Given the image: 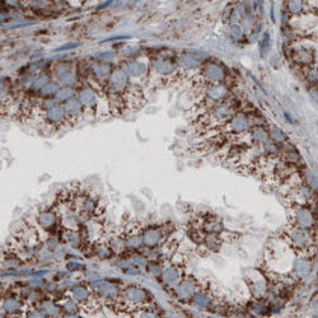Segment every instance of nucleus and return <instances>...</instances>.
I'll return each instance as SVG.
<instances>
[{"instance_id": "1", "label": "nucleus", "mask_w": 318, "mask_h": 318, "mask_svg": "<svg viewBox=\"0 0 318 318\" xmlns=\"http://www.w3.org/2000/svg\"><path fill=\"white\" fill-rule=\"evenodd\" d=\"M236 114V106L228 98L223 102L214 105L204 115H201L198 125L201 126L202 130H213L214 131V130L223 127Z\"/></svg>"}, {"instance_id": "2", "label": "nucleus", "mask_w": 318, "mask_h": 318, "mask_svg": "<svg viewBox=\"0 0 318 318\" xmlns=\"http://www.w3.org/2000/svg\"><path fill=\"white\" fill-rule=\"evenodd\" d=\"M285 243L290 247L294 254L301 257H308L312 254L315 248V237L312 231H307L303 228L289 224L284 233Z\"/></svg>"}, {"instance_id": "3", "label": "nucleus", "mask_w": 318, "mask_h": 318, "mask_svg": "<svg viewBox=\"0 0 318 318\" xmlns=\"http://www.w3.org/2000/svg\"><path fill=\"white\" fill-rule=\"evenodd\" d=\"M227 79V70L222 64L216 62L205 63L196 75V88H204L206 85L224 83Z\"/></svg>"}, {"instance_id": "4", "label": "nucleus", "mask_w": 318, "mask_h": 318, "mask_svg": "<svg viewBox=\"0 0 318 318\" xmlns=\"http://www.w3.org/2000/svg\"><path fill=\"white\" fill-rule=\"evenodd\" d=\"M289 219L290 224L295 225V227L303 228V229H307V231H313L316 227L315 214L308 207V205H298L290 202Z\"/></svg>"}, {"instance_id": "5", "label": "nucleus", "mask_w": 318, "mask_h": 318, "mask_svg": "<svg viewBox=\"0 0 318 318\" xmlns=\"http://www.w3.org/2000/svg\"><path fill=\"white\" fill-rule=\"evenodd\" d=\"M148 293L139 286H127L120 294L125 310H134V313L144 310V306L148 304Z\"/></svg>"}, {"instance_id": "6", "label": "nucleus", "mask_w": 318, "mask_h": 318, "mask_svg": "<svg viewBox=\"0 0 318 318\" xmlns=\"http://www.w3.org/2000/svg\"><path fill=\"white\" fill-rule=\"evenodd\" d=\"M290 58L294 64L306 69V67H311L315 65L316 51L313 47L308 46V45H294L290 49Z\"/></svg>"}, {"instance_id": "7", "label": "nucleus", "mask_w": 318, "mask_h": 318, "mask_svg": "<svg viewBox=\"0 0 318 318\" xmlns=\"http://www.w3.org/2000/svg\"><path fill=\"white\" fill-rule=\"evenodd\" d=\"M178 71L180 70H178L177 62L171 58L157 59L152 65V74L155 76H159L161 82H164V80L168 82Z\"/></svg>"}, {"instance_id": "8", "label": "nucleus", "mask_w": 318, "mask_h": 318, "mask_svg": "<svg viewBox=\"0 0 318 318\" xmlns=\"http://www.w3.org/2000/svg\"><path fill=\"white\" fill-rule=\"evenodd\" d=\"M42 115H44V123L50 127L58 128L64 126L66 123H70L63 103H58L54 107L49 108L47 111L42 112Z\"/></svg>"}, {"instance_id": "9", "label": "nucleus", "mask_w": 318, "mask_h": 318, "mask_svg": "<svg viewBox=\"0 0 318 318\" xmlns=\"http://www.w3.org/2000/svg\"><path fill=\"white\" fill-rule=\"evenodd\" d=\"M178 70L184 73H197L204 65L202 60L196 54L184 51L176 58Z\"/></svg>"}, {"instance_id": "10", "label": "nucleus", "mask_w": 318, "mask_h": 318, "mask_svg": "<svg viewBox=\"0 0 318 318\" xmlns=\"http://www.w3.org/2000/svg\"><path fill=\"white\" fill-rule=\"evenodd\" d=\"M200 290V285L193 277H185L175 288L176 297L181 301H191L193 295Z\"/></svg>"}, {"instance_id": "11", "label": "nucleus", "mask_w": 318, "mask_h": 318, "mask_svg": "<svg viewBox=\"0 0 318 318\" xmlns=\"http://www.w3.org/2000/svg\"><path fill=\"white\" fill-rule=\"evenodd\" d=\"M91 74L92 80H94L97 84H101L103 85V87H106L108 78H110L112 74V67L107 62L99 60V62H96L92 64Z\"/></svg>"}, {"instance_id": "12", "label": "nucleus", "mask_w": 318, "mask_h": 318, "mask_svg": "<svg viewBox=\"0 0 318 318\" xmlns=\"http://www.w3.org/2000/svg\"><path fill=\"white\" fill-rule=\"evenodd\" d=\"M184 279V266L177 265V263H172V265L168 266L167 269H164L163 274H162L163 284L170 286V288H176Z\"/></svg>"}, {"instance_id": "13", "label": "nucleus", "mask_w": 318, "mask_h": 318, "mask_svg": "<svg viewBox=\"0 0 318 318\" xmlns=\"http://www.w3.org/2000/svg\"><path fill=\"white\" fill-rule=\"evenodd\" d=\"M78 99L84 106L85 111H96L97 106H98V94L93 87H83L78 92Z\"/></svg>"}, {"instance_id": "14", "label": "nucleus", "mask_w": 318, "mask_h": 318, "mask_svg": "<svg viewBox=\"0 0 318 318\" xmlns=\"http://www.w3.org/2000/svg\"><path fill=\"white\" fill-rule=\"evenodd\" d=\"M312 5L308 0H285V10L290 17H303L312 10Z\"/></svg>"}, {"instance_id": "15", "label": "nucleus", "mask_w": 318, "mask_h": 318, "mask_svg": "<svg viewBox=\"0 0 318 318\" xmlns=\"http://www.w3.org/2000/svg\"><path fill=\"white\" fill-rule=\"evenodd\" d=\"M55 75L56 80H58L63 87H73L76 83V74L70 65L63 64L56 67Z\"/></svg>"}, {"instance_id": "16", "label": "nucleus", "mask_w": 318, "mask_h": 318, "mask_svg": "<svg viewBox=\"0 0 318 318\" xmlns=\"http://www.w3.org/2000/svg\"><path fill=\"white\" fill-rule=\"evenodd\" d=\"M63 105H64L65 111H66V115L70 121L80 120L84 116V112H87L84 106L78 99V97H73V98L67 99L66 102H64Z\"/></svg>"}, {"instance_id": "17", "label": "nucleus", "mask_w": 318, "mask_h": 318, "mask_svg": "<svg viewBox=\"0 0 318 318\" xmlns=\"http://www.w3.org/2000/svg\"><path fill=\"white\" fill-rule=\"evenodd\" d=\"M71 297H73L74 301L76 302V304H80L79 307H91L89 304L92 302H96V297L93 293L89 292V289L84 288V286H76L74 288L73 292H71Z\"/></svg>"}, {"instance_id": "18", "label": "nucleus", "mask_w": 318, "mask_h": 318, "mask_svg": "<svg viewBox=\"0 0 318 318\" xmlns=\"http://www.w3.org/2000/svg\"><path fill=\"white\" fill-rule=\"evenodd\" d=\"M124 69L131 79L144 78L148 73V66H146L145 63L140 62V60H131V62L126 63Z\"/></svg>"}, {"instance_id": "19", "label": "nucleus", "mask_w": 318, "mask_h": 318, "mask_svg": "<svg viewBox=\"0 0 318 318\" xmlns=\"http://www.w3.org/2000/svg\"><path fill=\"white\" fill-rule=\"evenodd\" d=\"M141 236H143L144 246L153 247V246H157L158 243L161 242L162 238H163V232H162L161 228L149 227L143 232Z\"/></svg>"}, {"instance_id": "20", "label": "nucleus", "mask_w": 318, "mask_h": 318, "mask_svg": "<svg viewBox=\"0 0 318 318\" xmlns=\"http://www.w3.org/2000/svg\"><path fill=\"white\" fill-rule=\"evenodd\" d=\"M191 301L197 308H209L213 303V297H211L210 293L200 288V290L193 295Z\"/></svg>"}, {"instance_id": "21", "label": "nucleus", "mask_w": 318, "mask_h": 318, "mask_svg": "<svg viewBox=\"0 0 318 318\" xmlns=\"http://www.w3.org/2000/svg\"><path fill=\"white\" fill-rule=\"evenodd\" d=\"M223 19L227 24H234L240 23L241 14L238 10V5H229L225 8L224 13H223Z\"/></svg>"}, {"instance_id": "22", "label": "nucleus", "mask_w": 318, "mask_h": 318, "mask_svg": "<svg viewBox=\"0 0 318 318\" xmlns=\"http://www.w3.org/2000/svg\"><path fill=\"white\" fill-rule=\"evenodd\" d=\"M63 85L58 82V80H50L44 88H42L41 91L38 92L40 96L42 98H50V97H55V94L58 93L59 89L62 88Z\"/></svg>"}, {"instance_id": "23", "label": "nucleus", "mask_w": 318, "mask_h": 318, "mask_svg": "<svg viewBox=\"0 0 318 318\" xmlns=\"http://www.w3.org/2000/svg\"><path fill=\"white\" fill-rule=\"evenodd\" d=\"M55 220V213H53V211H44L38 216V222L44 227V229H50L51 227H54Z\"/></svg>"}, {"instance_id": "24", "label": "nucleus", "mask_w": 318, "mask_h": 318, "mask_svg": "<svg viewBox=\"0 0 318 318\" xmlns=\"http://www.w3.org/2000/svg\"><path fill=\"white\" fill-rule=\"evenodd\" d=\"M269 134H270V140L274 141V143H276V144H279V145L288 141V136L285 135V132H284L281 128L276 127V126H274V127L270 128Z\"/></svg>"}, {"instance_id": "25", "label": "nucleus", "mask_w": 318, "mask_h": 318, "mask_svg": "<svg viewBox=\"0 0 318 318\" xmlns=\"http://www.w3.org/2000/svg\"><path fill=\"white\" fill-rule=\"evenodd\" d=\"M74 96H75V91H74L73 87H62L55 94V98L58 99V102L64 103L67 99L73 98Z\"/></svg>"}, {"instance_id": "26", "label": "nucleus", "mask_w": 318, "mask_h": 318, "mask_svg": "<svg viewBox=\"0 0 318 318\" xmlns=\"http://www.w3.org/2000/svg\"><path fill=\"white\" fill-rule=\"evenodd\" d=\"M228 31H229V36L234 40H241L245 35V31H243V27L241 23L228 24Z\"/></svg>"}, {"instance_id": "27", "label": "nucleus", "mask_w": 318, "mask_h": 318, "mask_svg": "<svg viewBox=\"0 0 318 318\" xmlns=\"http://www.w3.org/2000/svg\"><path fill=\"white\" fill-rule=\"evenodd\" d=\"M304 71H306L307 82L310 83L312 87L317 85L318 84V70L317 69L313 66H311V67H306V69H304Z\"/></svg>"}, {"instance_id": "28", "label": "nucleus", "mask_w": 318, "mask_h": 318, "mask_svg": "<svg viewBox=\"0 0 318 318\" xmlns=\"http://www.w3.org/2000/svg\"><path fill=\"white\" fill-rule=\"evenodd\" d=\"M22 307L19 306V302L17 299H6L4 302V310L10 315H17V311L21 310Z\"/></svg>"}, {"instance_id": "29", "label": "nucleus", "mask_w": 318, "mask_h": 318, "mask_svg": "<svg viewBox=\"0 0 318 318\" xmlns=\"http://www.w3.org/2000/svg\"><path fill=\"white\" fill-rule=\"evenodd\" d=\"M26 4L31 9H45L49 5V0H26Z\"/></svg>"}, {"instance_id": "30", "label": "nucleus", "mask_w": 318, "mask_h": 318, "mask_svg": "<svg viewBox=\"0 0 318 318\" xmlns=\"http://www.w3.org/2000/svg\"><path fill=\"white\" fill-rule=\"evenodd\" d=\"M270 49V35L269 33H265L260 42V50H261V55L265 56V53Z\"/></svg>"}, {"instance_id": "31", "label": "nucleus", "mask_w": 318, "mask_h": 318, "mask_svg": "<svg viewBox=\"0 0 318 318\" xmlns=\"http://www.w3.org/2000/svg\"><path fill=\"white\" fill-rule=\"evenodd\" d=\"M295 269H297L298 274H301V275H308V272H310L311 267H310V263L307 262V261L301 260V261H299V266H297Z\"/></svg>"}, {"instance_id": "32", "label": "nucleus", "mask_w": 318, "mask_h": 318, "mask_svg": "<svg viewBox=\"0 0 318 318\" xmlns=\"http://www.w3.org/2000/svg\"><path fill=\"white\" fill-rule=\"evenodd\" d=\"M4 1H5L6 5L10 6V8H17V6H19L23 3V0H4Z\"/></svg>"}, {"instance_id": "33", "label": "nucleus", "mask_w": 318, "mask_h": 318, "mask_svg": "<svg viewBox=\"0 0 318 318\" xmlns=\"http://www.w3.org/2000/svg\"><path fill=\"white\" fill-rule=\"evenodd\" d=\"M311 96H312V98L315 99L318 105V87L317 85H315V87H311Z\"/></svg>"}]
</instances>
